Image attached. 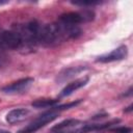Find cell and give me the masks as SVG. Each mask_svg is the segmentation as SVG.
Segmentation results:
<instances>
[{"instance_id":"10","label":"cell","mask_w":133,"mask_h":133,"mask_svg":"<svg viewBox=\"0 0 133 133\" xmlns=\"http://www.w3.org/2000/svg\"><path fill=\"white\" fill-rule=\"evenodd\" d=\"M80 124V121L78 119H75V118H69V119H64L62 121L61 123L55 125L54 127L51 128V132L52 133H63L64 131L73 128V127H76Z\"/></svg>"},{"instance_id":"5","label":"cell","mask_w":133,"mask_h":133,"mask_svg":"<svg viewBox=\"0 0 133 133\" xmlns=\"http://www.w3.org/2000/svg\"><path fill=\"white\" fill-rule=\"evenodd\" d=\"M32 83H33V78H30V77L22 78L8 85L3 86L1 88V91H3L4 94H8V95L23 94V92H26L30 88Z\"/></svg>"},{"instance_id":"6","label":"cell","mask_w":133,"mask_h":133,"mask_svg":"<svg viewBox=\"0 0 133 133\" xmlns=\"http://www.w3.org/2000/svg\"><path fill=\"white\" fill-rule=\"evenodd\" d=\"M128 55V48L125 45H122L117 47L116 49L112 50L109 53L103 54L101 56H98L96 61L97 62H102V63H107V62H113V61H118L123 60L127 57Z\"/></svg>"},{"instance_id":"14","label":"cell","mask_w":133,"mask_h":133,"mask_svg":"<svg viewBox=\"0 0 133 133\" xmlns=\"http://www.w3.org/2000/svg\"><path fill=\"white\" fill-rule=\"evenodd\" d=\"M112 132H114V133H131L132 129L129 127H116V128L112 129Z\"/></svg>"},{"instance_id":"9","label":"cell","mask_w":133,"mask_h":133,"mask_svg":"<svg viewBox=\"0 0 133 133\" xmlns=\"http://www.w3.org/2000/svg\"><path fill=\"white\" fill-rule=\"evenodd\" d=\"M29 114V110L26 108H16L10 110L6 114V122L10 125L18 124L22 121H24Z\"/></svg>"},{"instance_id":"1","label":"cell","mask_w":133,"mask_h":133,"mask_svg":"<svg viewBox=\"0 0 133 133\" xmlns=\"http://www.w3.org/2000/svg\"><path fill=\"white\" fill-rule=\"evenodd\" d=\"M65 42V38L57 23L45 24L39 26L37 32V45L44 47H55Z\"/></svg>"},{"instance_id":"15","label":"cell","mask_w":133,"mask_h":133,"mask_svg":"<svg viewBox=\"0 0 133 133\" xmlns=\"http://www.w3.org/2000/svg\"><path fill=\"white\" fill-rule=\"evenodd\" d=\"M132 107H133V105H130L129 107H127V109H125V112H130L132 110Z\"/></svg>"},{"instance_id":"4","label":"cell","mask_w":133,"mask_h":133,"mask_svg":"<svg viewBox=\"0 0 133 133\" xmlns=\"http://www.w3.org/2000/svg\"><path fill=\"white\" fill-rule=\"evenodd\" d=\"M58 114H59V112L50 109L49 111L37 116L35 119H33L31 123H29L24 128L20 129L18 131V133H34L37 130H39L41 128H43L44 126H46L47 124H49L52 121H54L55 118H57Z\"/></svg>"},{"instance_id":"13","label":"cell","mask_w":133,"mask_h":133,"mask_svg":"<svg viewBox=\"0 0 133 133\" xmlns=\"http://www.w3.org/2000/svg\"><path fill=\"white\" fill-rule=\"evenodd\" d=\"M7 62V56L5 53V50L0 46V68L4 66Z\"/></svg>"},{"instance_id":"8","label":"cell","mask_w":133,"mask_h":133,"mask_svg":"<svg viewBox=\"0 0 133 133\" xmlns=\"http://www.w3.org/2000/svg\"><path fill=\"white\" fill-rule=\"evenodd\" d=\"M88 80H89L88 77H83V78H79V79H76L75 81L70 82L69 84H66L61 89V91L59 94V98H64V97H68V96L72 95L77 89H79V88L83 87L84 85H86V83L88 82Z\"/></svg>"},{"instance_id":"11","label":"cell","mask_w":133,"mask_h":133,"mask_svg":"<svg viewBox=\"0 0 133 133\" xmlns=\"http://www.w3.org/2000/svg\"><path fill=\"white\" fill-rule=\"evenodd\" d=\"M59 102L58 99H37L31 103V106L34 108H48L53 107Z\"/></svg>"},{"instance_id":"7","label":"cell","mask_w":133,"mask_h":133,"mask_svg":"<svg viewBox=\"0 0 133 133\" xmlns=\"http://www.w3.org/2000/svg\"><path fill=\"white\" fill-rule=\"evenodd\" d=\"M87 69V66H83V65H77V66H69V68H64L62 69L56 76V82L57 83H64L65 81L74 78L75 76L79 75L80 73L84 72Z\"/></svg>"},{"instance_id":"3","label":"cell","mask_w":133,"mask_h":133,"mask_svg":"<svg viewBox=\"0 0 133 133\" xmlns=\"http://www.w3.org/2000/svg\"><path fill=\"white\" fill-rule=\"evenodd\" d=\"M94 19H95V12L91 9L84 8L81 11H70L62 14L58 18V21L65 24L78 25L84 22H90Z\"/></svg>"},{"instance_id":"2","label":"cell","mask_w":133,"mask_h":133,"mask_svg":"<svg viewBox=\"0 0 133 133\" xmlns=\"http://www.w3.org/2000/svg\"><path fill=\"white\" fill-rule=\"evenodd\" d=\"M0 46L4 50H21L24 49V42L16 30L0 31Z\"/></svg>"},{"instance_id":"12","label":"cell","mask_w":133,"mask_h":133,"mask_svg":"<svg viewBox=\"0 0 133 133\" xmlns=\"http://www.w3.org/2000/svg\"><path fill=\"white\" fill-rule=\"evenodd\" d=\"M72 3L79 6H92V5L101 4L100 1H80V2H72Z\"/></svg>"},{"instance_id":"16","label":"cell","mask_w":133,"mask_h":133,"mask_svg":"<svg viewBox=\"0 0 133 133\" xmlns=\"http://www.w3.org/2000/svg\"><path fill=\"white\" fill-rule=\"evenodd\" d=\"M0 133H10L8 131H5V130H0Z\"/></svg>"}]
</instances>
